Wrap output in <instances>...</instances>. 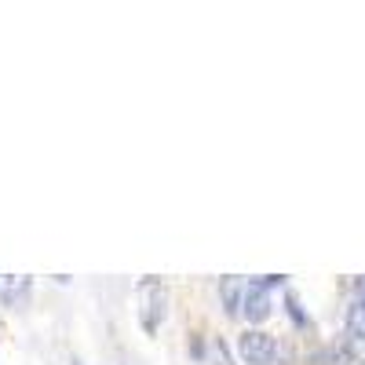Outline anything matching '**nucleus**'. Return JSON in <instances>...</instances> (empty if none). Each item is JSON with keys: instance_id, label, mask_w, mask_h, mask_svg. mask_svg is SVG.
I'll return each instance as SVG.
<instances>
[{"instance_id": "6", "label": "nucleus", "mask_w": 365, "mask_h": 365, "mask_svg": "<svg viewBox=\"0 0 365 365\" xmlns=\"http://www.w3.org/2000/svg\"><path fill=\"white\" fill-rule=\"evenodd\" d=\"M285 303H289V314H292V322H296V325H307V314L299 311V299H296V296H285Z\"/></svg>"}, {"instance_id": "3", "label": "nucleus", "mask_w": 365, "mask_h": 365, "mask_svg": "<svg viewBox=\"0 0 365 365\" xmlns=\"http://www.w3.org/2000/svg\"><path fill=\"white\" fill-rule=\"evenodd\" d=\"M267 289H270L267 282H252L245 289V299H241V314H245L252 325H263L270 318V292Z\"/></svg>"}, {"instance_id": "5", "label": "nucleus", "mask_w": 365, "mask_h": 365, "mask_svg": "<svg viewBox=\"0 0 365 365\" xmlns=\"http://www.w3.org/2000/svg\"><path fill=\"white\" fill-rule=\"evenodd\" d=\"M347 332L354 340H365V303L361 299H354L351 311H347Z\"/></svg>"}, {"instance_id": "8", "label": "nucleus", "mask_w": 365, "mask_h": 365, "mask_svg": "<svg viewBox=\"0 0 365 365\" xmlns=\"http://www.w3.org/2000/svg\"><path fill=\"white\" fill-rule=\"evenodd\" d=\"M361 365H365V361H361Z\"/></svg>"}, {"instance_id": "1", "label": "nucleus", "mask_w": 365, "mask_h": 365, "mask_svg": "<svg viewBox=\"0 0 365 365\" xmlns=\"http://www.w3.org/2000/svg\"><path fill=\"white\" fill-rule=\"evenodd\" d=\"M165 314H168V292H165V285L158 278H146L139 285V318H143V329L158 332Z\"/></svg>"}, {"instance_id": "7", "label": "nucleus", "mask_w": 365, "mask_h": 365, "mask_svg": "<svg viewBox=\"0 0 365 365\" xmlns=\"http://www.w3.org/2000/svg\"><path fill=\"white\" fill-rule=\"evenodd\" d=\"M358 299H361V303H365V278H361V282H358Z\"/></svg>"}, {"instance_id": "4", "label": "nucleus", "mask_w": 365, "mask_h": 365, "mask_svg": "<svg viewBox=\"0 0 365 365\" xmlns=\"http://www.w3.org/2000/svg\"><path fill=\"white\" fill-rule=\"evenodd\" d=\"M241 299H245V296H241V282L227 274V278L220 282V303H223V311L227 314H237L241 311Z\"/></svg>"}, {"instance_id": "2", "label": "nucleus", "mask_w": 365, "mask_h": 365, "mask_svg": "<svg viewBox=\"0 0 365 365\" xmlns=\"http://www.w3.org/2000/svg\"><path fill=\"white\" fill-rule=\"evenodd\" d=\"M237 351L245 358V365H270L278 358V340L270 332H259V329H249L245 336L237 340Z\"/></svg>"}]
</instances>
